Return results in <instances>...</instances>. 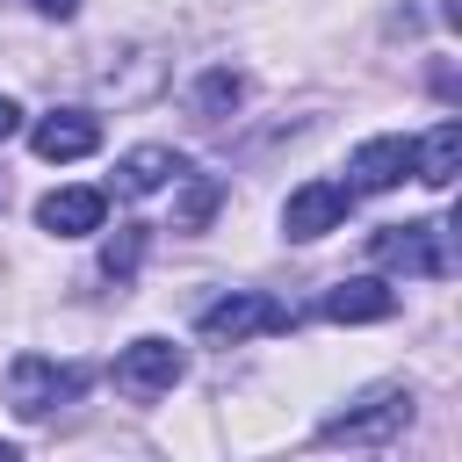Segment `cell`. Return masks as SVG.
Segmentation results:
<instances>
[{"label":"cell","mask_w":462,"mask_h":462,"mask_svg":"<svg viewBox=\"0 0 462 462\" xmlns=\"http://www.w3.org/2000/svg\"><path fill=\"white\" fill-rule=\"evenodd\" d=\"M368 260L390 267V274H411V282H440L455 274V253H448V224L419 217V224H383L368 238Z\"/></svg>","instance_id":"cell-1"},{"label":"cell","mask_w":462,"mask_h":462,"mask_svg":"<svg viewBox=\"0 0 462 462\" xmlns=\"http://www.w3.org/2000/svg\"><path fill=\"white\" fill-rule=\"evenodd\" d=\"M79 390H87L79 361H51V354H14L7 361V404H14V419H51Z\"/></svg>","instance_id":"cell-2"},{"label":"cell","mask_w":462,"mask_h":462,"mask_svg":"<svg viewBox=\"0 0 462 462\" xmlns=\"http://www.w3.org/2000/svg\"><path fill=\"white\" fill-rule=\"evenodd\" d=\"M404 426H411V390H404V383H383V390H368L361 404H346L339 419H325L318 440H325V448H383V440H397Z\"/></svg>","instance_id":"cell-3"},{"label":"cell","mask_w":462,"mask_h":462,"mask_svg":"<svg viewBox=\"0 0 462 462\" xmlns=\"http://www.w3.org/2000/svg\"><path fill=\"white\" fill-rule=\"evenodd\" d=\"M289 325H296L289 303H274V296H260V289H231V296H217V303L195 318V332L217 339V346H238V339H260V332H289Z\"/></svg>","instance_id":"cell-4"},{"label":"cell","mask_w":462,"mask_h":462,"mask_svg":"<svg viewBox=\"0 0 462 462\" xmlns=\"http://www.w3.org/2000/svg\"><path fill=\"white\" fill-rule=\"evenodd\" d=\"M346 209H354V188H346V180H303V188L282 202V231H289L296 245H310V238L339 231Z\"/></svg>","instance_id":"cell-5"},{"label":"cell","mask_w":462,"mask_h":462,"mask_svg":"<svg viewBox=\"0 0 462 462\" xmlns=\"http://www.w3.org/2000/svg\"><path fill=\"white\" fill-rule=\"evenodd\" d=\"M188 375V354L173 346V339H130L123 354H116V390H130V397H159V390H173Z\"/></svg>","instance_id":"cell-6"},{"label":"cell","mask_w":462,"mask_h":462,"mask_svg":"<svg viewBox=\"0 0 462 462\" xmlns=\"http://www.w3.org/2000/svg\"><path fill=\"white\" fill-rule=\"evenodd\" d=\"M346 188L354 195H383V188H397L404 173H411V137H368V144H354V159H346Z\"/></svg>","instance_id":"cell-7"},{"label":"cell","mask_w":462,"mask_h":462,"mask_svg":"<svg viewBox=\"0 0 462 462\" xmlns=\"http://www.w3.org/2000/svg\"><path fill=\"white\" fill-rule=\"evenodd\" d=\"M101 217H108V195L101 188H51L36 202V224L51 238H87V231H101Z\"/></svg>","instance_id":"cell-8"},{"label":"cell","mask_w":462,"mask_h":462,"mask_svg":"<svg viewBox=\"0 0 462 462\" xmlns=\"http://www.w3.org/2000/svg\"><path fill=\"white\" fill-rule=\"evenodd\" d=\"M29 144H36V159H87L101 144V123L87 108H51V116H36Z\"/></svg>","instance_id":"cell-9"},{"label":"cell","mask_w":462,"mask_h":462,"mask_svg":"<svg viewBox=\"0 0 462 462\" xmlns=\"http://www.w3.org/2000/svg\"><path fill=\"white\" fill-rule=\"evenodd\" d=\"M180 173H188V159H180L173 144H137V152L116 159V195H159V188H173Z\"/></svg>","instance_id":"cell-10"},{"label":"cell","mask_w":462,"mask_h":462,"mask_svg":"<svg viewBox=\"0 0 462 462\" xmlns=\"http://www.w3.org/2000/svg\"><path fill=\"white\" fill-rule=\"evenodd\" d=\"M332 325H375V318H390L397 310V289L390 282H375V274H354V282H339V289H325V303H318Z\"/></svg>","instance_id":"cell-11"},{"label":"cell","mask_w":462,"mask_h":462,"mask_svg":"<svg viewBox=\"0 0 462 462\" xmlns=\"http://www.w3.org/2000/svg\"><path fill=\"white\" fill-rule=\"evenodd\" d=\"M411 173H419L426 188H448V180L462 173V123H455V116L433 123V130L411 144Z\"/></svg>","instance_id":"cell-12"},{"label":"cell","mask_w":462,"mask_h":462,"mask_svg":"<svg viewBox=\"0 0 462 462\" xmlns=\"http://www.w3.org/2000/svg\"><path fill=\"white\" fill-rule=\"evenodd\" d=\"M238 101H245V79H238L231 65H209V72L195 79V116H202V123H224Z\"/></svg>","instance_id":"cell-13"},{"label":"cell","mask_w":462,"mask_h":462,"mask_svg":"<svg viewBox=\"0 0 462 462\" xmlns=\"http://www.w3.org/2000/svg\"><path fill=\"white\" fill-rule=\"evenodd\" d=\"M137 260H144V224H116V238L101 245V274L108 282H130Z\"/></svg>","instance_id":"cell-14"},{"label":"cell","mask_w":462,"mask_h":462,"mask_svg":"<svg viewBox=\"0 0 462 462\" xmlns=\"http://www.w3.org/2000/svg\"><path fill=\"white\" fill-rule=\"evenodd\" d=\"M180 180H188V195H180V209H173V231H202L209 209H217V180H209V173H180Z\"/></svg>","instance_id":"cell-15"},{"label":"cell","mask_w":462,"mask_h":462,"mask_svg":"<svg viewBox=\"0 0 462 462\" xmlns=\"http://www.w3.org/2000/svg\"><path fill=\"white\" fill-rule=\"evenodd\" d=\"M29 7H36V14H51V22H72V14H79V0H29Z\"/></svg>","instance_id":"cell-16"},{"label":"cell","mask_w":462,"mask_h":462,"mask_svg":"<svg viewBox=\"0 0 462 462\" xmlns=\"http://www.w3.org/2000/svg\"><path fill=\"white\" fill-rule=\"evenodd\" d=\"M14 123H22V108H14L7 94H0V137H14Z\"/></svg>","instance_id":"cell-17"},{"label":"cell","mask_w":462,"mask_h":462,"mask_svg":"<svg viewBox=\"0 0 462 462\" xmlns=\"http://www.w3.org/2000/svg\"><path fill=\"white\" fill-rule=\"evenodd\" d=\"M0 462H14V440H0Z\"/></svg>","instance_id":"cell-18"},{"label":"cell","mask_w":462,"mask_h":462,"mask_svg":"<svg viewBox=\"0 0 462 462\" xmlns=\"http://www.w3.org/2000/svg\"><path fill=\"white\" fill-rule=\"evenodd\" d=\"M0 202H7V188H0Z\"/></svg>","instance_id":"cell-19"}]
</instances>
